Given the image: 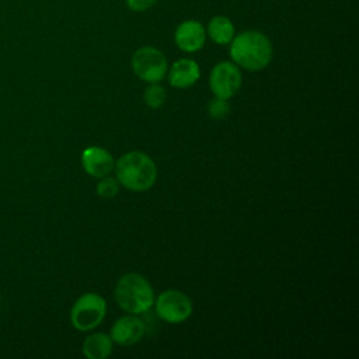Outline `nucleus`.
<instances>
[{"instance_id":"nucleus-9","label":"nucleus","mask_w":359,"mask_h":359,"mask_svg":"<svg viewBox=\"0 0 359 359\" xmlns=\"http://www.w3.org/2000/svg\"><path fill=\"white\" fill-rule=\"evenodd\" d=\"M144 334V323L133 316L121 317L111 330V339L119 345H133L136 344Z\"/></svg>"},{"instance_id":"nucleus-17","label":"nucleus","mask_w":359,"mask_h":359,"mask_svg":"<svg viewBox=\"0 0 359 359\" xmlns=\"http://www.w3.org/2000/svg\"><path fill=\"white\" fill-rule=\"evenodd\" d=\"M125 3L130 11L142 13L151 8L157 3V0H125Z\"/></svg>"},{"instance_id":"nucleus-3","label":"nucleus","mask_w":359,"mask_h":359,"mask_svg":"<svg viewBox=\"0 0 359 359\" xmlns=\"http://www.w3.org/2000/svg\"><path fill=\"white\" fill-rule=\"evenodd\" d=\"M115 299L118 306L130 314L144 313L154 304L153 289L139 273H126L118 280Z\"/></svg>"},{"instance_id":"nucleus-14","label":"nucleus","mask_w":359,"mask_h":359,"mask_svg":"<svg viewBox=\"0 0 359 359\" xmlns=\"http://www.w3.org/2000/svg\"><path fill=\"white\" fill-rule=\"evenodd\" d=\"M165 101V91L164 88L157 84L151 83L144 91V102L151 108H160Z\"/></svg>"},{"instance_id":"nucleus-13","label":"nucleus","mask_w":359,"mask_h":359,"mask_svg":"<svg viewBox=\"0 0 359 359\" xmlns=\"http://www.w3.org/2000/svg\"><path fill=\"white\" fill-rule=\"evenodd\" d=\"M83 352L90 359H105L112 352V339L104 332L93 334L86 338Z\"/></svg>"},{"instance_id":"nucleus-4","label":"nucleus","mask_w":359,"mask_h":359,"mask_svg":"<svg viewBox=\"0 0 359 359\" xmlns=\"http://www.w3.org/2000/svg\"><path fill=\"white\" fill-rule=\"evenodd\" d=\"M132 70L143 81L158 83L168 70L165 55L154 46H142L132 55Z\"/></svg>"},{"instance_id":"nucleus-15","label":"nucleus","mask_w":359,"mask_h":359,"mask_svg":"<svg viewBox=\"0 0 359 359\" xmlns=\"http://www.w3.org/2000/svg\"><path fill=\"white\" fill-rule=\"evenodd\" d=\"M229 109H230V105H229L227 100L219 98V97L210 100V102H209V105H208L209 115H210L213 119H222V118H224V116L229 114Z\"/></svg>"},{"instance_id":"nucleus-5","label":"nucleus","mask_w":359,"mask_h":359,"mask_svg":"<svg viewBox=\"0 0 359 359\" xmlns=\"http://www.w3.org/2000/svg\"><path fill=\"white\" fill-rule=\"evenodd\" d=\"M107 304L102 296L97 293H84L80 296L70 311V320L74 328L88 331L95 328L105 316Z\"/></svg>"},{"instance_id":"nucleus-6","label":"nucleus","mask_w":359,"mask_h":359,"mask_svg":"<svg viewBox=\"0 0 359 359\" xmlns=\"http://www.w3.org/2000/svg\"><path fill=\"white\" fill-rule=\"evenodd\" d=\"M240 86L241 73L236 63L223 60L215 65L209 76V87L216 97L229 100L238 91Z\"/></svg>"},{"instance_id":"nucleus-8","label":"nucleus","mask_w":359,"mask_h":359,"mask_svg":"<svg viewBox=\"0 0 359 359\" xmlns=\"http://www.w3.org/2000/svg\"><path fill=\"white\" fill-rule=\"evenodd\" d=\"M205 25L198 20H185L180 22L174 31L175 45L187 53L198 52L206 42Z\"/></svg>"},{"instance_id":"nucleus-7","label":"nucleus","mask_w":359,"mask_h":359,"mask_svg":"<svg viewBox=\"0 0 359 359\" xmlns=\"http://www.w3.org/2000/svg\"><path fill=\"white\" fill-rule=\"evenodd\" d=\"M156 313L167 323H181L191 316L192 302L180 290H165L157 297Z\"/></svg>"},{"instance_id":"nucleus-2","label":"nucleus","mask_w":359,"mask_h":359,"mask_svg":"<svg viewBox=\"0 0 359 359\" xmlns=\"http://www.w3.org/2000/svg\"><path fill=\"white\" fill-rule=\"evenodd\" d=\"M115 174L119 184L130 191H146L157 178L154 161L142 151H129L119 157L115 164Z\"/></svg>"},{"instance_id":"nucleus-1","label":"nucleus","mask_w":359,"mask_h":359,"mask_svg":"<svg viewBox=\"0 0 359 359\" xmlns=\"http://www.w3.org/2000/svg\"><path fill=\"white\" fill-rule=\"evenodd\" d=\"M272 55L273 48L271 39L257 29L241 31L230 42V57L233 63L250 72L266 67L272 60Z\"/></svg>"},{"instance_id":"nucleus-10","label":"nucleus","mask_w":359,"mask_h":359,"mask_svg":"<svg viewBox=\"0 0 359 359\" xmlns=\"http://www.w3.org/2000/svg\"><path fill=\"white\" fill-rule=\"evenodd\" d=\"M81 164L93 177H107L114 170V158L109 151L101 147H87L81 154Z\"/></svg>"},{"instance_id":"nucleus-12","label":"nucleus","mask_w":359,"mask_h":359,"mask_svg":"<svg viewBox=\"0 0 359 359\" xmlns=\"http://www.w3.org/2000/svg\"><path fill=\"white\" fill-rule=\"evenodd\" d=\"M206 36L217 45H227L231 42L233 36L236 35V28L233 21L226 15H215L209 20L208 25L205 27Z\"/></svg>"},{"instance_id":"nucleus-11","label":"nucleus","mask_w":359,"mask_h":359,"mask_svg":"<svg viewBox=\"0 0 359 359\" xmlns=\"http://www.w3.org/2000/svg\"><path fill=\"white\" fill-rule=\"evenodd\" d=\"M168 72V81L172 87L177 88H187L195 84L199 79V66L195 60L182 57L175 60Z\"/></svg>"},{"instance_id":"nucleus-16","label":"nucleus","mask_w":359,"mask_h":359,"mask_svg":"<svg viewBox=\"0 0 359 359\" xmlns=\"http://www.w3.org/2000/svg\"><path fill=\"white\" fill-rule=\"evenodd\" d=\"M118 191H119L118 180L105 177L97 184V194L102 198H112L118 194Z\"/></svg>"}]
</instances>
